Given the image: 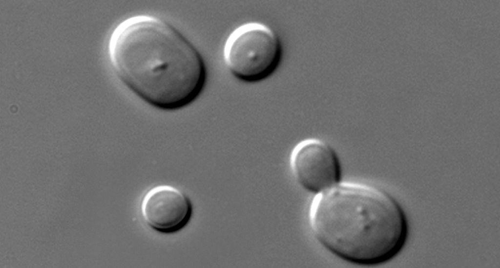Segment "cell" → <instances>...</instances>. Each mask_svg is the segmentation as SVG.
Here are the masks:
<instances>
[{
	"mask_svg": "<svg viewBox=\"0 0 500 268\" xmlns=\"http://www.w3.org/2000/svg\"><path fill=\"white\" fill-rule=\"evenodd\" d=\"M109 53L120 80L155 108L181 109L205 87L207 70L200 53L158 18L139 15L121 22L111 36Z\"/></svg>",
	"mask_w": 500,
	"mask_h": 268,
	"instance_id": "cell-1",
	"label": "cell"
},
{
	"mask_svg": "<svg viewBox=\"0 0 500 268\" xmlns=\"http://www.w3.org/2000/svg\"><path fill=\"white\" fill-rule=\"evenodd\" d=\"M312 233L327 250L354 264L385 262L403 246L405 215L384 191L364 183L338 182L316 194L309 211Z\"/></svg>",
	"mask_w": 500,
	"mask_h": 268,
	"instance_id": "cell-2",
	"label": "cell"
},
{
	"mask_svg": "<svg viewBox=\"0 0 500 268\" xmlns=\"http://www.w3.org/2000/svg\"><path fill=\"white\" fill-rule=\"evenodd\" d=\"M282 45L276 33L259 22L241 25L229 36L223 56L230 73L238 80L256 83L270 76L282 57Z\"/></svg>",
	"mask_w": 500,
	"mask_h": 268,
	"instance_id": "cell-3",
	"label": "cell"
},
{
	"mask_svg": "<svg viewBox=\"0 0 500 268\" xmlns=\"http://www.w3.org/2000/svg\"><path fill=\"white\" fill-rule=\"evenodd\" d=\"M292 175L305 190L319 193L338 183L341 167L337 154L326 142L309 138L297 143L290 156Z\"/></svg>",
	"mask_w": 500,
	"mask_h": 268,
	"instance_id": "cell-4",
	"label": "cell"
},
{
	"mask_svg": "<svg viewBox=\"0 0 500 268\" xmlns=\"http://www.w3.org/2000/svg\"><path fill=\"white\" fill-rule=\"evenodd\" d=\"M144 222L152 229L163 233H172L184 227L192 213L189 198L171 185L161 184L147 191L141 203Z\"/></svg>",
	"mask_w": 500,
	"mask_h": 268,
	"instance_id": "cell-5",
	"label": "cell"
}]
</instances>
